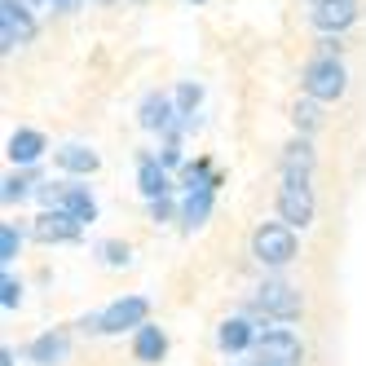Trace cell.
Masks as SVG:
<instances>
[{
    "mask_svg": "<svg viewBox=\"0 0 366 366\" xmlns=\"http://www.w3.org/2000/svg\"><path fill=\"white\" fill-rule=\"evenodd\" d=\"M300 252L296 243V229L292 225H282V221H265V225H256L252 234V256L260 260V265H269V269H282V265H292Z\"/></svg>",
    "mask_w": 366,
    "mask_h": 366,
    "instance_id": "1",
    "label": "cell"
},
{
    "mask_svg": "<svg viewBox=\"0 0 366 366\" xmlns=\"http://www.w3.org/2000/svg\"><path fill=\"white\" fill-rule=\"evenodd\" d=\"M345 89H349V75H345V66H340V58H331V54L309 58V66H305V97H313V102H340Z\"/></svg>",
    "mask_w": 366,
    "mask_h": 366,
    "instance_id": "2",
    "label": "cell"
},
{
    "mask_svg": "<svg viewBox=\"0 0 366 366\" xmlns=\"http://www.w3.org/2000/svg\"><path fill=\"white\" fill-rule=\"evenodd\" d=\"M313 186H309V177H282V186H278V217L282 225H292V229H309L313 225Z\"/></svg>",
    "mask_w": 366,
    "mask_h": 366,
    "instance_id": "3",
    "label": "cell"
},
{
    "mask_svg": "<svg viewBox=\"0 0 366 366\" xmlns=\"http://www.w3.org/2000/svg\"><path fill=\"white\" fill-rule=\"evenodd\" d=\"M252 305L265 313V318H300V313H305L300 287L282 282V278H265V282H260L256 296H252Z\"/></svg>",
    "mask_w": 366,
    "mask_h": 366,
    "instance_id": "4",
    "label": "cell"
},
{
    "mask_svg": "<svg viewBox=\"0 0 366 366\" xmlns=\"http://www.w3.org/2000/svg\"><path fill=\"white\" fill-rule=\"evenodd\" d=\"M256 353H260V362H274V366H300L305 362L300 335L287 331V327H265L260 331L256 335Z\"/></svg>",
    "mask_w": 366,
    "mask_h": 366,
    "instance_id": "5",
    "label": "cell"
},
{
    "mask_svg": "<svg viewBox=\"0 0 366 366\" xmlns=\"http://www.w3.org/2000/svg\"><path fill=\"white\" fill-rule=\"evenodd\" d=\"M150 322V300L146 296H124L115 305L102 309V335H119V331H142Z\"/></svg>",
    "mask_w": 366,
    "mask_h": 366,
    "instance_id": "6",
    "label": "cell"
},
{
    "mask_svg": "<svg viewBox=\"0 0 366 366\" xmlns=\"http://www.w3.org/2000/svg\"><path fill=\"white\" fill-rule=\"evenodd\" d=\"M309 22L331 40V36L349 31L353 22H357V0H327V5H313L309 9Z\"/></svg>",
    "mask_w": 366,
    "mask_h": 366,
    "instance_id": "7",
    "label": "cell"
},
{
    "mask_svg": "<svg viewBox=\"0 0 366 366\" xmlns=\"http://www.w3.org/2000/svg\"><path fill=\"white\" fill-rule=\"evenodd\" d=\"M80 229H84V225L75 221L71 212H62V207H44V212L36 217V239H40V243H71Z\"/></svg>",
    "mask_w": 366,
    "mask_h": 366,
    "instance_id": "8",
    "label": "cell"
},
{
    "mask_svg": "<svg viewBox=\"0 0 366 366\" xmlns=\"http://www.w3.org/2000/svg\"><path fill=\"white\" fill-rule=\"evenodd\" d=\"M137 190L154 203V199H168V168L159 164V154H142L137 159Z\"/></svg>",
    "mask_w": 366,
    "mask_h": 366,
    "instance_id": "9",
    "label": "cell"
},
{
    "mask_svg": "<svg viewBox=\"0 0 366 366\" xmlns=\"http://www.w3.org/2000/svg\"><path fill=\"white\" fill-rule=\"evenodd\" d=\"M256 327L247 322V318H225L221 327H217V345L225 349V353H247V349H256Z\"/></svg>",
    "mask_w": 366,
    "mask_h": 366,
    "instance_id": "10",
    "label": "cell"
},
{
    "mask_svg": "<svg viewBox=\"0 0 366 366\" xmlns=\"http://www.w3.org/2000/svg\"><path fill=\"white\" fill-rule=\"evenodd\" d=\"M177 119V107L164 97V93H150L142 102V111H137V124L146 128V133H168V124Z\"/></svg>",
    "mask_w": 366,
    "mask_h": 366,
    "instance_id": "11",
    "label": "cell"
},
{
    "mask_svg": "<svg viewBox=\"0 0 366 366\" xmlns=\"http://www.w3.org/2000/svg\"><path fill=\"white\" fill-rule=\"evenodd\" d=\"M168 353V335H164V327H154V322H146L137 335H133V357L142 362V366H154Z\"/></svg>",
    "mask_w": 366,
    "mask_h": 366,
    "instance_id": "12",
    "label": "cell"
},
{
    "mask_svg": "<svg viewBox=\"0 0 366 366\" xmlns=\"http://www.w3.org/2000/svg\"><path fill=\"white\" fill-rule=\"evenodd\" d=\"M44 150H49V142H44V133H36V128H18L9 137V159L14 164H36Z\"/></svg>",
    "mask_w": 366,
    "mask_h": 366,
    "instance_id": "13",
    "label": "cell"
},
{
    "mask_svg": "<svg viewBox=\"0 0 366 366\" xmlns=\"http://www.w3.org/2000/svg\"><path fill=\"white\" fill-rule=\"evenodd\" d=\"M313 146H309V137H296V142H287L282 146V177H309L313 172Z\"/></svg>",
    "mask_w": 366,
    "mask_h": 366,
    "instance_id": "14",
    "label": "cell"
},
{
    "mask_svg": "<svg viewBox=\"0 0 366 366\" xmlns=\"http://www.w3.org/2000/svg\"><path fill=\"white\" fill-rule=\"evenodd\" d=\"M62 212H71L80 225H89V221L97 217V203H93V194H89L84 186H66V194H62Z\"/></svg>",
    "mask_w": 366,
    "mask_h": 366,
    "instance_id": "15",
    "label": "cell"
},
{
    "mask_svg": "<svg viewBox=\"0 0 366 366\" xmlns=\"http://www.w3.org/2000/svg\"><path fill=\"white\" fill-rule=\"evenodd\" d=\"M58 164L66 172H75V177H89V172H97V154L84 150V146H62L58 150Z\"/></svg>",
    "mask_w": 366,
    "mask_h": 366,
    "instance_id": "16",
    "label": "cell"
},
{
    "mask_svg": "<svg viewBox=\"0 0 366 366\" xmlns=\"http://www.w3.org/2000/svg\"><path fill=\"white\" fill-rule=\"evenodd\" d=\"M31 357H36L40 366H54V362H62V357H66V335H54V331H49V335H40L36 345H31Z\"/></svg>",
    "mask_w": 366,
    "mask_h": 366,
    "instance_id": "17",
    "label": "cell"
},
{
    "mask_svg": "<svg viewBox=\"0 0 366 366\" xmlns=\"http://www.w3.org/2000/svg\"><path fill=\"white\" fill-rule=\"evenodd\" d=\"M207 212H212V190H199V194H186V203H181V221L186 225H203Z\"/></svg>",
    "mask_w": 366,
    "mask_h": 366,
    "instance_id": "18",
    "label": "cell"
},
{
    "mask_svg": "<svg viewBox=\"0 0 366 366\" xmlns=\"http://www.w3.org/2000/svg\"><path fill=\"white\" fill-rule=\"evenodd\" d=\"M199 102H203V89H199L194 80H186V84H177V115H186V119H194V111H199Z\"/></svg>",
    "mask_w": 366,
    "mask_h": 366,
    "instance_id": "19",
    "label": "cell"
},
{
    "mask_svg": "<svg viewBox=\"0 0 366 366\" xmlns=\"http://www.w3.org/2000/svg\"><path fill=\"white\" fill-rule=\"evenodd\" d=\"M292 124L300 128V133H313V128L322 124L318 107H313V97H305V102H296V107H292Z\"/></svg>",
    "mask_w": 366,
    "mask_h": 366,
    "instance_id": "20",
    "label": "cell"
},
{
    "mask_svg": "<svg viewBox=\"0 0 366 366\" xmlns=\"http://www.w3.org/2000/svg\"><path fill=\"white\" fill-rule=\"evenodd\" d=\"M18 247H22V234H18V229H14V225L5 221V225H0V265H5V269L14 265Z\"/></svg>",
    "mask_w": 366,
    "mask_h": 366,
    "instance_id": "21",
    "label": "cell"
},
{
    "mask_svg": "<svg viewBox=\"0 0 366 366\" xmlns=\"http://www.w3.org/2000/svg\"><path fill=\"white\" fill-rule=\"evenodd\" d=\"M31 194V186H27V177H9L5 181V203H22Z\"/></svg>",
    "mask_w": 366,
    "mask_h": 366,
    "instance_id": "22",
    "label": "cell"
},
{
    "mask_svg": "<svg viewBox=\"0 0 366 366\" xmlns=\"http://www.w3.org/2000/svg\"><path fill=\"white\" fill-rule=\"evenodd\" d=\"M97 252H102V260H107V265H128V247H124V243H102Z\"/></svg>",
    "mask_w": 366,
    "mask_h": 366,
    "instance_id": "23",
    "label": "cell"
},
{
    "mask_svg": "<svg viewBox=\"0 0 366 366\" xmlns=\"http://www.w3.org/2000/svg\"><path fill=\"white\" fill-rule=\"evenodd\" d=\"M0 287H5V296H0V305H5V309H14V305L22 300V287L14 282V274H9V269H5V282H0Z\"/></svg>",
    "mask_w": 366,
    "mask_h": 366,
    "instance_id": "24",
    "label": "cell"
},
{
    "mask_svg": "<svg viewBox=\"0 0 366 366\" xmlns=\"http://www.w3.org/2000/svg\"><path fill=\"white\" fill-rule=\"evenodd\" d=\"M159 164H164V168H177V164H181V146H177V142H164Z\"/></svg>",
    "mask_w": 366,
    "mask_h": 366,
    "instance_id": "25",
    "label": "cell"
},
{
    "mask_svg": "<svg viewBox=\"0 0 366 366\" xmlns=\"http://www.w3.org/2000/svg\"><path fill=\"white\" fill-rule=\"evenodd\" d=\"M168 217H172V203L168 199H154L150 203V221H168Z\"/></svg>",
    "mask_w": 366,
    "mask_h": 366,
    "instance_id": "26",
    "label": "cell"
},
{
    "mask_svg": "<svg viewBox=\"0 0 366 366\" xmlns=\"http://www.w3.org/2000/svg\"><path fill=\"white\" fill-rule=\"evenodd\" d=\"M49 9H58V14H75V9H84V0H44Z\"/></svg>",
    "mask_w": 366,
    "mask_h": 366,
    "instance_id": "27",
    "label": "cell"
},
{
    "mask_svg": "<svg viewBox=\"0 0 366 366\" xmlns=\"http://www.w3.org/2000/svg\"><path fill=\"white\" fill-rule=\"evenodd\" d=\"M186 5H207V0H186Z\"/></svg>",
    "mask_w": 366,
    "mask_h": 366,
    "instance_id": "28",
    "label": "cell"
},
{
    "mask_svg": "<svg viewBox=\"0 0 366 366\" xmlns=\"http://www.w3.org/2000/svg\"><path fill=\"white\" fill-rule=\"evenodd\" d=\"M313 5H327V0H313Z\"/></svg>",
    "mask_w": 366,
    "mask_h": 366,
    "instance_id": "29",
    "label": "cell"
},
{
    "mask_svg": "<svg viewBox=\"0 0 366 366\" xmlns=\"http://www.w3.org/2000/svg\"><path fill=\"white\" fill-rule=\"evenodd\" d=\"M97 5H111V0H97Z\"/></svg>",
    "mask_w": 366,
    "mask_h": 366,
    "instance_id": "30",
    "label": "cell"
}]
</instances>
